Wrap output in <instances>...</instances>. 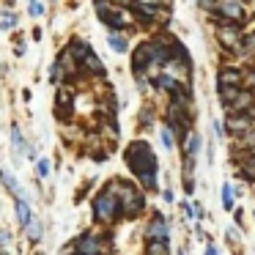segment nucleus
<instances>
[{"mask_svg": "<svg viewBox=\"0 0 255 255\" xmlns=\"http://www.w3.org/2000/svg\"><path fill=\"white\" fill-rule=\"evenodd\" d=\"M6 242V231H0V244Z\"/></svg>", "mask_w": 255, "mask_h": 255, "instance_id": "nucleus-23", "label": "nucleus"}, {"mask_svg": "<svg viewBox=\"0 0 255 255\" xmlns=\"http://www.w3.org/2000/svg\"><path fill=\"white\" fill-rule=\"evenodd\" d=\"M3 255H8V253H3Z\"/></svg>", "mask_w": 255, "mask_h": 255, "instance_id": "nucleus-27", "label": "nucleus"}, {"mask_svg": "<svg viewBox=\"0 0 255 255\" xmlns=\"http://www.w3.org/2000/svg\"><path fill=\"white\" fill-rule=\"evenodd\" d=\"M242 83V74L233 72V69H222L220 72V85H228V88H236Z\"/></svg>", "mask_w": 255, "mask_h": 255, "instance_id": "nucleus-7", "label": "nucleus"}, {"mask_svg": "<svg viewBox=\"0 0 255 255\" xmlns=\"http://www.w3.org/2000/svg\"><path fill=\"white\" fill-rule=\"evenodd\" d=\"M118 195L116 192H102L99 198H96V217L99 220H105V222H110V220H116L118 217Z\"/></svg>", "mask_w": 255, "mask_h": 255, "instance_id": "nucleus-2", "label": "nucleus"}, {"mask_svg": "<svg viewBox=\"0 0 255 255\" xmlns=\"http://www.w3.org/2000/svg\"><path fill=\"white\" fill-rule=\"evenodd\" d=\"M217 8H220V14L225 17V22H239V19H242V14H244V8L239 6L236 0H222Z\"/></svg>", "mask_w": 255, "mask_h": 255, "instance_id": "nucleus-3", "label": "nucleus"}, {"mask_svg": "<svg viewBox=\"0 0 255 255\" xmlns=\"http://www.w3.org/2000/svg\"><path fill=\"white\" fill-rule=\"evenodd\" d=\"M148 236L154 239V242H156V239H159V242H165V239H167V225H165V220H162V217H156V220L151 222Z\"/></svg>", "mask_w": 255, "mask_h": 255, "instance_id": "nucleus-6", "label": "nucleus"}, {"mask_svg": "<svg viewBox=\"0 0 255 255\" xmlns=\"http://www.w3.org/2000/svg\"><path fill=\"white\" fill-rule=\"evenodd\" d=\"M11 143H14V154H22V151H25V143H22V132H19V127H11Z\"/></svg>", "mask_w": 255, "mask_h": 255, "instance_id": "nucleus-12", "label": "nucleus"}, {"mask_svg": "<svg viewBox=\"0 0 255 255\" xmlns=\"http://www.w3.org/2000/svg\"><path fill=\"white\" fill-rule=\"evenodd\" d=\"M0 181L6 184V189H8V192H14V195H17V200H25V198H22V187H19V181H17V178H14L11 173L6 170V167L0 170Z\"/></svg>", "mask_w": 255, "mask_h": 255, "instance_id": "nucleus-4", "label": "nucleus"}, {"mask_svg": "<svg viewBox=\"0 0 255 255\" xmlns=\"http://www.w3.org/2000/svg\"><path fill=\"white\" fill-rule=\"evenodd\" d=\"M50 167H52V165H50V159H41V162H39V176H41V178H47V176H50Z\"/></svg>", "mask_w": 255, "mask_h": 255, "instance_id": "nucleus-19", "label": "nucleus"}, {"mask_svg": "<svg viewBox=\"0 0 255 255\" xmlns=\"http://www.w3.org/2000/svg\"><path fill=\"white\" fill-rule=\"evenodd\" d=\"M30 11H33V14H41V3H39V0H30Z\"/></svg>", "mask_w": 255, "mask_h": 255, "instance_id": "nucleus-22", "label": "nucleus"}, {"mask_svg": "<svg viewBox=\"0 0 255 255\" xmlns=\"http://www.w3.org/2000/svg\"><path fill=\"white\" fill-rule=\"evenodd\" d=\"M228 127H231L233 132H244V129L253 127V118L250 116H231L228 118Z\"/></svg>", "mask_w": 255, "mask_h": 255, "instance_id": "nucleus-8", "label": "nucleus"}, {"mask_svg": "<svg viewBox=\"0 0 255 255\" xmlns=\"http://www.w3.org/2000/svg\"><path fill=\"white\" fill-rule=\"evenodd\" d=\"M209 255H217V250H214V247H209Z\"/></svg>", "mask_w": 255, "mask_h": 255, "instance_id": "nucleus-24", "label": "nucleus"}, {"mask_svg": "<svg viewBox=\"0 0 255 255\" xmlns=\"http://www.w3.org/2000/svg\"><path fill=\"white\" fill-rule=\"evenodd\" d=\"M156 85L165 91H170V94H178V85L173 83V77H167V74H162V77H156Z\"/></svg>", "mask_w": 255, "mask_h": 255, "instance_id": "nucleus-13", "label": "nucleus"}, {"mask_svg": "<svg viewBox=\"0 0 255 255\" xmlns=\"http://www.w3.org/2000/svg\"><path fill=\"white\" fill-rule=\"evenodd\" d=\"M77 250H80V255H99V253H102V250H99V242H96V239L91 236V233L80 239Z\"/></svg>", "mask_w": 255, "mask_h": 255, "instance_id": "nucleus-5", "label": "nucleus"}, {"mask_svg": "<svg viewBox=\"0 0 255 255\" xmlns=\"http://www.w3.org/2000/svg\"><path fill=\"white\" fill-rule=\"evenodd\" d=\"M162 143H165V148H173V137H170V129H162Z\"/></svg>", "mask_w": 255, "mask_h": 255, "instance_id": "nucleus-20", "label": "nucleus"}, {"mask_svg": "<svg viewBox=\"0 0 255 255\" xmlns=\"http://www.w3.org/2000/svg\"><path fill=\"white\" fill-rule=\"evenodd\" d=\"M85 66H88L91 72H96L99 77H105V66L99 63V55H96V52H88V58H85Z\"/></svg>", "mask_w": 255, "mask_h": 255, "instance_id": "nucleus-9", "label": "nucleus"}, {"mask_svg": "<svg viewBox=\"0 0 255 255\" xmlns=\"http://www.w3.org/2000/svg\"><path fill=\"white\" fill-rule=\"evenodd\" d=\"M25 228H28V233H30V239H33V242H39V239H41V222L39 220H30Z\"/></svg>", "mask_w": 255, "mask_h": 255, "instance_id": "nucleus-15", "label": "nucleus"}, {"mask_svg": "<svg viewBox=\"0 0 255 255\" xmlns=\"http://www.w3.org/2000/svg\"><path fill=\"white\" fill-rule=\"evenodd\" d=\"M124 3H129V0H124Z\"/></svg>", "mask_w": 255, "mask_h": 255, "instance_id": "nucleus-26", "label": "nucleus"}, {"mask_svg": "<svg viewBox=\"0 0 255 255\" xmlns=\"http://www.w3.org/2000/svg\"><path fill=\"white\" fill-rule=\"evenodd\" d=\"M220 39H222V44H236V39H239V33H236V28H231V25H228V28H220Z\"/></svg>", "mask_w": 255, "mask_h": 255, "instance_id": "nucleus-10", "label": "nucleus"}, {"mask_svg": "<svg viewBox=\"0 0 255 255\" xmlns=\"http://www.w3.org/2000/svg\"><path fill=\"white\" fill-rule=\"evenodd\" d=\"M127 162L132 165V170L143 178L145 187H154V170H156V159L151 154L148 143H134L127 151Z\"/></svg>", "mask_w": 255, "mask_h": 255, "instance_id": "nucleus-1", "label": "nucleus"}, {"mask_svg": "<svg viewBox=\"0 0 255 255\" xmlns=\"http://www.w3.org/2000/svg\"><path fill=\"white\" fill-rule=\"evenodd\" d=\"M250 118H255V107H253V110H250Z\"/></svg>", "mask_w": 255, "mask_h": 255, "instance_id": "nucleus-25", "label": "nucleus"}, {"mask_svg": "<svg viewBox=\"0 0 255 255\" xmlns=\"http://www.w3.org/2000/svg\"><path fill=\"white\" fill-rule=\"evenodd\" d=\"M198 143H200V140L192 134V137H189V143H187V154H189V159H192V156L198 154Z\"/></svg>", "mask_w": 255, "mask_h": 255, "instance_id": "nucleus-17", "label": "nucleus"}, {"mask_svg": "<svg viewBox=\"0 0 255 255\" xmlns=\"http://www.w3.org/2000/svg\"><path fill=\"white\" fill-rule=\"evenodd\" d=\"M17 211H19V222H22V225H28V222L33 220V214H30V206H28V200H17Z\"/></svg>", "mask_w": 255, "mask_h": 255, "instance_id": "nucleus-11", "label": "nucleus"}, {"mask_svg": "<svg viewBox=\"0 0 255 255\" xmlns=\"http://www.w3.org/2000/svg\"><path fill=\"white\" fill-rule=\"evenodd\" d=\"M242 80L247 85H255V72H247V74H242Z\"/></svg>", "mask_w": 255, "mask_h": 255, "instance_id": "nucleus-21", "label": "nucleus"}, {"mask_svg": "<svg viewBox=\"0 0 255 255\" xmlns=\"http://www.w3.org/2000/svg\"><path fill=\"white\" fill-rule=\"evenodd\" d=\"M107 44H110L116 52H124V50H127V41H124L118 33H110V36H107Z\"/></svg>", "mask_w": 255, "mask_h": 255, "instance_id": "nucleus-14", "label": "nucleus"}, {"mask_svg": "<svg viewBox=\"0 0 255 255\" xmlns=\"http://www.w3.org/2000/svg\"><path fill=\"white\" fill-rule=\"evenodd\" d=\"M222 206H225V211L233 206V192H231V187H228V184L222 187Z\"/></svg>", "mask_w": 255, "mask_h": 255, "instance_id": "nucleus-16", "label": "nucleus"}, {"mask_svg": "<svg viewBox=\"0 0 255 255\" xmlns=\"http://www.w3.org/2000/svg\"><path fill=\"white\" fill-rule=\"evenodd\" d=\"M14 25H17V17H14V14L0 19V30H8V28H14Z\"/></svg>", "mask_w": 255, "mask_h": 255, "instance_id": "nucleus-18", "label": "nucleus"}]
</instances>
